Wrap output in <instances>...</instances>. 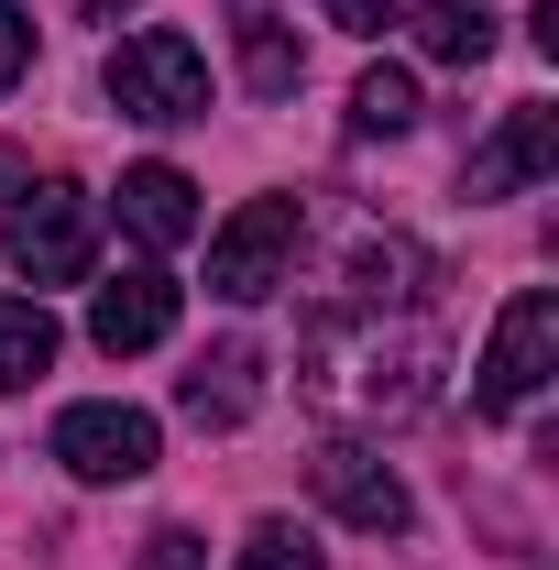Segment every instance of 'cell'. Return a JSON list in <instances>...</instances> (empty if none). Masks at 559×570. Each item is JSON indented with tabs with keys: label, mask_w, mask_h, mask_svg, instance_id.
I'll return each mask as SVG.
<instances>
[{
	"label": "cell",
	"mask_w": 559,
	"mask_h": 570,
	"mask_svg": "<svg viewBox=\"0 0 559 570\" xmlns=\"http://www.w3.org/2000/svg\"><path fill=\"white\" fill-rule=\"evenodd\" d=\"M176 307H187V285L154 275V264H133L121 285H99L88 296V341L121 362V352H154V341H176Z\"/></svg>",
	"instance_id": "7"
},
{
	"label": "cell",
	"mask_w": 559,
	"mask_h": 570,
	"mask_svg": "<svg viewBox=\"0 0 559 570\" xmlns=\"http://www.w3.org/2000/svg\"><path fill=\"white\" fill-rule=\"evenodd\" d=\"M242 77H253V99H285L296 77H307V56H296V33H285L264 0H242Z\"/></svg>",
	"instance_id": "13"
},
{
	"label": "cell",
	"mask_w": 559,
	"mask_h": 570,
	"mask_svg": "<svg viewBox=\"0 0 559 570\" xmlns=\"http://www.w3.org/2000/svg\"><path fill=\"white\" fill-rule=\"evenodd\" d=\"M418 45L439 56V67H483V56H493V11H483V0H428Z\"/></svg>",
	"instance_id": "14"
},
{
	"label": "cell",
	"mask_w": 559,
	"mask_h": 570,
	"mask_svg": "<svg viewBox=\"0 0 559 570\" xmlns=\"http://www.w3.org/2000/svg\"><path fill=\"white\" fill-rule=\"evenodd\" d=\"M11 187H22V154H0V198H11Z\"/></svg>",
	"instance_id": "21"
},
{
	"label": "cell",
	"mask_w": 559,
	"mask_h": 570,
	"mask_svg": "<svg viewBox=\"0 0 559 570\" xmlns=\"http://www.w3.org/2000/svg\"><path fill=\"white\" fill-rule=\"evenodd\" d=\"M549 165H559V110L516 99V110L493 121V142L472 154V176H461V187H472V198H516V187H538Z\"/></svg>",
	"instance_id": "8"
},
{
	"label": "cell",
	"mask_w": 559,
	"mask_h": 570,
	"mask_svg": "<svg viewBox=\"0 0 559 570\" xmlns=\"http://www.w3.org/2000/svg\"><path fill=\"white\" fill-rule=\"evenodd\" d=\"M88 11H99V22H133V11H143V0H88Z\"/></svg>",
	"instance_id": "20"
},
{
	"label": "cell",
	"mask_w": 559,
	"mask_h": 570,
	"mask_svg": "<svg viewBox=\"0 0 559 570\" xmlns=\"http://www.w3.org/2000/svg\"><path fill=\"white\" fill-rule=\"evenodd\" d=\"M56 352H67V330L45 318V296H0V395L56 373Z\"/></svg>",
	"instance_id": "12"
},
{
	"label": "cell",
	"mask_w": 559,
	"mask_h": 570,
	"mask_svg": "<svg viewBox=\"0 0 559 570\" xmlns=\"http://www.w3.org/2000/svg\"><path fill=\"white\" fill-rule=\"evenodd\" d=\"M110 209H121V230H133L143 253H176V242H198V187H187L176 165H133Z\"/></svg>",
	"instance_id": "10"
},
{
	"label": "cell",
	"mask_w": 559,
	"mask_h": 570,
	"mask_svg": "<svg viewBox=\"0 0 559 570\" xmlns=\"http://www.w3.org/2000/svg\"><path fill=\"white\" fill-rule=\"evenodd\" d=\"M559 373V296L549 285H516L504 296V318H493L483 362H472V406L483 417H516V406H538Z\"/></svg>",
	"instance_id": "1"
},
{
	"label": "cell",
	"mask_w": 559,
	"mask_h": 570,
	"mask_svg": "<svg viewBox=\"0 0 559 570\" xmlns=\"http://www.w3.org/2000/svg\"><path fill=\"white\" fill-rule=\"evenodd\" d=\"M198 560H209V549H198L187 527H154V538H143V570H198Z\"/></svg>",
	"instance_id": "19"
},
{
	"label": "cell",
	"mask_w": 559,
	"mask_h": 570,
	"mask_svg": "<svg viewBox=\"0 0 559 570\" xmlns=\"http://www.w3.org/2000/svg\"><path fill=\"white\" fill-rule=\"evenodd\" d=\"M11 264H22V285H77L88 264H99V198L88 187H33L22 209H11Z\"/></svg>",
	"instance_id": "4"
},
{
	"label": "cell",
	"mask_w": 559,
	"mask_h": 570,
	"mask_svg": "<svg viewBox=\"0 0 559 570\" xmlns=\"http://www.w3.org/2000/svg\"><path fill=\"white\" fill-rule=\"evenodd\" d=\"M351 132H418V77H406V67H362V88H351Z\"/></svg>",
	"instance_id": "15"
},
{
	"label": "cell",
	"mask_w": 559,
	"mask_h": 570,
	"mask_svg": "<svg viewBox=\"0 0 559 570\" xmlns=\"http://www.w3.org/2000/svg\"><path fill=\"white\" fill-rule=\"evenodd\" d=\"M22 77H33V11L0 0V88H22Z\"/></svg>",
	"instance_id": "17"
},
{
	"label": "cell",
	"mask_w": 559,
	"mask_h": 570,
	"mask_svg": "<svg viewBox=\"0 0 559 570\" xmlns=\"http://www.w3.org/2000/svg\"><path fill=\"white\" fill-rule=\"evenodd\" d=\"M418 296H428V253L418 242H362V253H351V307L384 318V307H418Z\"/></svg>",
	"instance_id": "11"
},
{
	"label": "cell",
	"mask_w": 559,
	"mask_h": 570,
	"mask_svg": "<svg viewBox=\"0 0 559 570\" xmlns=\"http://www.w3.org/2000/svg\"><path fill=\"white\" fill-rule=\"evenodd\" d=\"M154 450H165V428L143 417V406H67L56 417V461H67L77 483H143Z\"/></svg>",
	"instance_id": "5"
},
{
	"label": "cell",
	"mask_w": 559,
	"mask_h": 570,
	"mask_svg": "<svg viewBox=\"0 0 559 570\" xmlns=\"http://www.w3.org/2000/svg\"><path fill=\"white\" fill-rule=\"evenodd\" d=\"M176 406H187L198 428H242L253 406H264V352H253V341L198 352V362H187V384H176Z\"/></svg>",
	"instance_id": "9"
},
{
	"label": "cell",
	"mask_w": 559,
	"mask_h": 570,
	"mask_svg": "<svg viewBox=\"0 0 559 570\" xmlns=\"http://www.w3.org/2000/svg\"><path fill=\"white\" fill-rule=\"evenodd\" d=\"M318 11H330V22H341V33H362V45H373V33H395V22H406V0H318Z\"/></svg>",
	"instance_id": "18"
},
{
	"label": "cell",
	"mask_w": 559,
	"mask_h": 570,
	"mask_svg": "<svg viewBox=\"0 0 559 570\" xmlns=\"http://www.w3.org/2000/svg\"><path fill=\"white\" fill-rule=\"evenodd\" d=\"M285 264H296V198H242L209 230V296H231V307H264Z\"/></svg>",
	"instance_id": "3"
},
{
	"label": "cell",
	"mask_w": 559,
	"mask_h": 570,
	"mask_svg": "<svg viewBox=\"0 0 559 570\" xmlns=\"http://www.w3.org/2000/svg\"><path fill=\"white\" fill-rule=\"evenodd\" d=\"M110 99L133 121H209V56L176 22H143V33L110 45Z\"/></svg>",
	"instance_id": "2"
},
{
	"label": "cell",
	"mask_w": 559,
	"mask_h": 570,
	"mask_svg": "<svg viewBox=\"0 0 559 570\" xmlns=\"http://www.w3.org/2000/svg\"><path fill=\"white\" fill-rule=\"evenodd\" d=\"M231 570H330V549L307 538V527H285V515H264L253 538H242V560Z\"/></svg>",
	"instance_id": "16"
},
{
	"label": "cell",
	"mask_w": 559,
	"mask_h": 570,
	"mask_svg": "<svg viewBox=\"0 0 559 570\" xmlns=\"http://www.w3.org/2000/svg\"><path fill=\"white\" fill-rule=\"evenodd\" d=\"M307 472H318V504H330L341 527H362V538H395V527L418 515L406 483H395V461H384V450H362V439H330Z\"/></svg>",
	"instance_id": "6"
}]
</instances>
